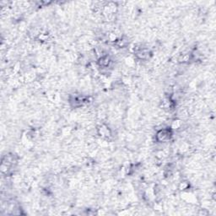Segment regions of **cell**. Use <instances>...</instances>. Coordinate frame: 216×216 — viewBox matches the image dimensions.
<instances>
[{"label": "cell", "mask_w": 216, "mask_h": 216, "mask_svg": "<svg viewBox=\"0 0 216 216\" xmlns=\"http://www.w3.org/2000/svg\"><path fill=\"white\" fill-rule=\"evenodd\" d=\"M181 126H182V122L180 121V120H176V121L172 122V128H173V129H177V128H181Z\"/></svg>", "instance_id": "277c9868"}, {"label": "cell", "mask_w": 216, "mask_h": 216, "mask_svg": "<svg viewBox=\"0 0 216 216\" xmlns=\"http://www.w3.org/2000/svg\"><path fill=\"white\" fill-rule=\"evenodd\" d=\"M97 134L103 139H108L112 135L110 128H108L106 125L101 124L97 128Z\"/></svg>", "instance_id": "7a4b0ae2"}, {"label": "cell", "mask_w": 216, "mask_h": 216, "mask_svg": "<svg viewBox=\"0 0 216 216\" xmlns=\"http://www.w3.org/2000/svg\"><path fill=\"white\" fill-rule=\"evenodd\" d=\"M172 130L169 129V128H164V129H161V130L157 132V133H156V140L158 142H162V143L168 142L172 138Z\"/></svg>", "instance_id": "6da1fadb"}, {"label": "cell", "mask_w": 216, "mask_h": 216, "mask_svg": "<svg viewBox=\"0 0 216 216\" xmlns=\"http://www.w3.org/2000/svg\"><path fill=\"white\" fill-rule=\"evenodd\" d=\"M188 186H189V184L187 182H180L178 188L181 190H185V189H187Z\"/></svg>", "instance_id": "5b68a950"}, {"label": "cell", "mask_w": 216, "mask_h": 216, "mask_svg": "<svg viewBox=\"0 0 216 216\" xmlns=\"http://www.w3.org/2000/svg\"><path fill=\"white\" fill-rule=\"evenodd\" d=\"M110 62L111 60L108 58V56H101V57H100L98 64L101 67H103V68H107V67L109 66Z\"/></svg>", "instance_id": "3957f363"}]
</instances>
